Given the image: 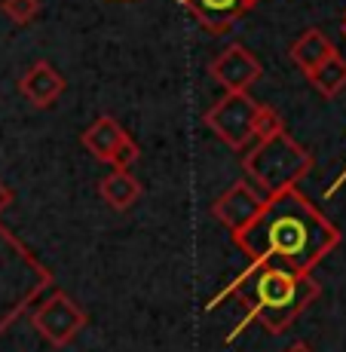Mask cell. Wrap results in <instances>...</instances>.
Returning <instances> with one entry per match:
<instances>
[{
	"instance_id": "obj_1",
	"label": "cell",
	"mask_w": 346,
	"mask_h": 352,
	"mask_svg": "<svg viewBox=\"0 0 346 352\" xmlns=\"http://www.w3.org/2000/svg\"><path fill=\"white\" fill-rule=\"evenodd\" d=\"M236 248L252 267H282L291 273H313L340 242V230L297 187L267 196L248 227L233 236Z\"/></svg>"
},
{
	"instance_id": "obj_2",
	"label": "cell",
	"mask_w": 346,
	"mask_h": 352,
	"mask_svg": "<svg viewBox=\"0 0 346 352\" xmlns=\"http://www.w3.org/2000/svg\"><path fill=\"white\" fill-rule=\"evenodd\" d=\"M227 294L246 303L248 319L261 322L273 334H282L288 324H294L307 313L310 303L318 300L322 285L313 279V273H291L282 267H252ZM246 322L233 331V337L246 328Z\"/></svg>"
},
{
	"instance_id": "obj_3",
	"label": "cell",
	"mask_w": 346,
	"mask_h": 352,
	"mask_svg": "<svg viewBox=\"0 0 346 352\" xmlns=\"http://www.w3.org/2000/svg\"><path fill=\"white\" fill-rule=\"evenodd\" d=\"M242 168L257 190L273 196L288 187H297L307 178L313 168V153L282 129L267 138H255V144L242 157Z\"/></svg>"
},
{
	"instance_id": "obj_4",
	"label": "cell",
	"mask_w": 346,
	"mask_h": 352,
	"mask_svg": "<svg viewBox=\"0 0 346 352\" xmlns=\"http://www.w3.org/2000/svg\"><path fill=\"white\" fill-rule=\"evenodd\" d=\"M257 101L248 92H227L221 101H215L206 113V126L233 151H246L255 141V117Z\"/></svg>"
},
{
	"instance_id": "obj_5",
	"label": "cell",
	"mask_w": 346,
	"mask_h": 352,
	"mask_svg": "<svg viewBox=\"0 0 346 352\" xmlns=\"http://www.w3.org/2000/svg\"><path fill=\"white\" fill-rule=\"evenodd\" d=\"M31 322L50 346H67V343L86 328V313L65 291H52V294L34 309Z\"/></svg>"
},
{
	"instance_id": "obj_6",
	"label": "cell",
	"mask_w": 346,
	"mask_h": 352,
	"mask_svg": "<svg viewBox=\"0 0 346 352\" xmlns=\"http://www.w3.org/2000/svg\"><path fill=\"white\" fill-rule=\"evenodd\" d=\"M83 147L98 162H107V166H113V168H129L141 157V151L132 141V135H129L113 117H107V113L95 117V123L83 132Z\"/></svg>"
},
{
	"instance_id": "obj_7",
	"label": "cell",
	"mask_w": 346,
	"mask_h": 352,
	"mask_svg": "<svg viewBox=\"0 0 346 352\" xmlns=\"http://www.w3.org/2000/svg\"><path fill=\"white\" fill-rule=\"evenodd\" d=\"M263 202H267V193L257 190L252 181L246 178V181L230 184L227 190L215 199L212 214H215V221H218L221 227L230 230V236H236L242 227H248L257 218V212L263 208Z\"/></svg>"
},
{
	"instance_id": "obj_8",
	"label": "cell",
	"mask_w": 346,
	"mask_h": 352,
	"mask_svg": "<svg viewBox=\"0 0 346 352\" xmlns=\"http://www.w3.org/2000/svg\"><path fill=\"white\" fill-rule=\"evenodd\" d=\"M215 83H221L227 92H248L261 80L263 67L255 58V52H248L246 46H227L212 65H208Z\"/></svg>"
},
{
	"instance_id": "obj_9",
	"label": "cell",
	"mask_w": 346,
	"mask_h": 352,
	"mask_svg": "<svg viewBox=\"0 0 346 352\" xmlns=\"http://www.w3.org/2000/svg\"><path fill=\"white\" fill-rule=\"evenodd\" d=\"M181 3L190 10L196 25L208 34H227L255 6L252 0H181Z\"/></svg>"
},
{
	"instance_id": "obj_10",
	"label": "cell",
	"mask_w": 346,
	"mask_h": 352,
	"mask_svg": "<svg viewBox=\"0 0 346 352\" xmlns=\"http://www.w3.org/2000/svg\"><path fill=\"white\" fill-rule=\"evenodd\" d=\"M19 92L34 107H52L65 92V77L50 62H34L19 80Z\"/></svg>"
},
{
	"instance_id": "obj_11",
	"label": "cell",
	"mask_w": 346,
	"mask_h": 352,
	"mask_svg": "<svg viewBox=\"0 0 346 352\" xmlns=\"http://www.w3.org/2000/svg\"><path fill=\"white\" fill-rule=\"evenodd\" d=\"M334 43H331L328 37H325L322 31H316V28H310V31H303L301 37L291 43V50H288V58L297 65V71H303L310 77V74L316 71L318 65L325 62V58H331L334 56Z\"/></svg>"
},
{
	"instance_id": "obj_12",
	"label": "cell",
	"mask_w": 346,
	"mask_h": 352,
	"mask_svg": "<svg viewBox=\"0 0 346 352\" xmlns=\"http://www.w3.org/2000/svg\"><path fill=\"white\" fill-rule=\"evenodd\" d=\"M98 193L111 208L126 212V208H132L141 199V184L129 168H113L111 175H105L98 181Z\"/></svg>"
},
{
	"instance_id": "obj_13",
	"label": "cell",
	"mask_w": 346,
	"mask_h": 352,
	"mask_svg": "<svg viewBox=\"0 0 346 352\" xmlns=\"http://www.w3.org/2000/svg\"><path fill=\"white\" fill-rule=\"evenodd\" d=\"M310 83L316 86V92L322 98H334L337 92L346 86V58L340 56V52H334L331 58H325V62L310 74Z\"/></svg>"
},
{
	"instance_id": "obj_14",
	"label": "cell",
	"mask_w": 346,
	"mask_h": 352,
	"mask_svg": "<svg viewBox=\"0 0 346 352\" xmlns=\"http://www.w3.org/2000/svg\"><path fill=\"white\" fill-rule=\"evenodd\" d=\"M0 10L12 25H28L37 19L40 0H0Z\"/></svg>"
},
{
	"instance_id": "obj_15",
	"label": "cell",
	"mask_w": 346,
	"mask_h": 352,
	"mask_svg": "<svg viewBox=\"0 0 346 352\" xmlns=\"http://www.w3.org/2000/svg\"><path fill=\"white\" fill-rule=\"evenodd\" d=\"M285 123H282V117L273 111V107H267V104H261L257 107V117H255V138H267V135H276V132H282Z\"/></svg>"
},
{
	"instance_id": "obj_16",
	"label": "cell",
	"mask_w": 346,
	"mask_h": 352,
	"mask_svg": "<svg viewBox=\"0 0 346 352\" xmlns=\"http://www.w3.org/2000/svg\"><path fill=\"white\" fill-rule=\"evenodd\" d=\"M10 206H12V190L3 184V181H0V214H3Z\"/></svg>"
},
{
	"instance_id": "obj_17",
	"label": "cell",
	"mask_w": 346,
	"mask_h": 352,
	"mask_svg": "<svg viewBox=\"0 0 346 352\" xmlns=\"http://www.w3.org/2000/svg\"><path fill=\"white\" fill-rule=\"evenodd\" d=\"M285 352H313V349H310V343H294V346H288Z\"/></svg>"
},
{
	"instance_id": "obj_18",
	"label": "cell",
	"mask_w": 346,
	"mask_h": 352,
	"mask_svg": "<svg viewBox=\"0 0 346 352\" xmlns=\"http://www.w3.org/2000/svg\"><path fill=\"white\" fill-rule=\"evenodd\" d=\"M343 34H346V12H343Z\"/></svg>"
},
{
	"instance_id": "obj_19",
	"label": "cell",
	"mask_w": 346,
	"mask_h": 352,
	"mask_svg": "<svg viewBox=\"0 0 346 352\" xmlns=\"http://www.w3.org/2000/svg\"><path fill=\"white\" fill-rule=\"evenodd\" d=\"M252 3H257V0H252Z\"/></svg>"
}]
</instances>
